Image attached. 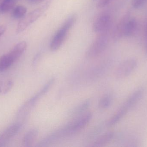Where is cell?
I'll return each instance as SVG.
<instances>
[{
    "label": "cell",
    "instance_id": "5bb4252c",
    "mask_svg": "<svg viewBox=\"0 0 147 147\" xmlns=\"http://www.w3.org/2000/svg\"><path fill=\"white\" fill-rule=\"evenodd\" d=\"M15 61L8 53L0 58V72H3L10 67Z\"/></svg>",
    "mask_w": 147,
    "mask_h": 147
},
{
    "label": "cell",
    "instance_id": "ba28073f",
    "mask_svg": "<svg viewBox=\"0 0 147 147\" xmlns=\"http://www.w3.org/2000/svg\"><path fill=\"white\" fill-rule=\"evenodd\" d=\"M137 28V20L135 18L130 16L124 24L122 33V38L132 36L136 32Z\"/></svg>",
    "mask_w": 147,
    "mask_h": 147
},
{
    "label": "cell",
    "instance_id": "7402d4cb",
    "mask_svg": "<svg viewBox=\"0 0 147 147\" xmlns=\"http://www.w3.org/2000/svg\"><path fill=\"white\" fill-rule=\"evenodd\" d=\"M6 30V27L4 26H0V37L5 33Z\"/></svg>",
    "mask_w": 147,
    "mask_h": 147
},
{
    "label": "cell",
    "instance_id": "5b68a950",
    "mask_svg": "<svg viewBox=\"0 0 147 147\" xmlns=\"http://www.w3.org/2000/svg\"><path fill=\"white\" fill-rule=\"evenodd\" d=\"M138 62L134 58L127 60L121 63L115 72L116 77L118 79L127 77L135 70L137 67Z\"/></svg>",
    "mask_w": 147,
    "mask_h": 147
},
{
    "label": "cell",
    "instance_id": "30bf717a",
    "mask_svg": "<svg viewBox=\"0 0 147 147\" xmlns=\"http://www.w3.org/2000/svg\"><path fill=\"white\" fill-rule=\"evenodd\" d=\"M27 47V44L25 41H21L16 44L8 53L15 61L18 59L25 52Z\"/></svg>",
    "mask_w": 147,
    "mask_h": 147
},
{
    "label": "cell",
    "instance_id": "2e32d148",
    "mask_svg": "<svg viewBox=\"0 0 147 147\" xmlns=\"http://www.w3.org/2000/svg\"><path fill=\"white\" fill-rule=\"evenodd\" d=\"M16 0H3L0 4V12L5 13L12 9L16 2Z\"/></svg>",
    "mask_w": 147,
    "mask_h": 147
},
{
    "label": "cell",
    "instance_id": "3957f363",
    "mask_svg": "<svg viewBox=\"0 0 147 147\" xmlns=\"http://www.w3.org/2000/svg\"><path fill=\"white\" fill-rule=\"evenodd\" d=\"M112 18L109 13L102 12L99 15L94 21L92 26L93 31L97 33H107L110 29Z\"/></svg>",
    "mask_w": 147,
    "mask_h": 147
},
{
    "label": "cell",
    "instance_id": "484cf974",
    "mask_svg": "<svg viewBox=\"0 0 147 147\" xmlns=\"http://www.w3.org/2000/svg\"><path fill=\"white\" fill-rule=\"evenodd\" d=\"M16 1H17V0H16Z\"/></svg>",
    "mask_w": 147,
    "mask_h": 147
},
{
    "label": "cell",
    "instance_id": "e0dca14e",
    "mask_svg": "<svg viewBox=\"0 0 147 147\" xmlns=\"http://www.w3.org/2000/svg\"><path fill=\"white\" fill-rule=\"evenodd\" d=\"M113 98L111 95H106L104 96L100 99L98 103V106L102 109L107 108L111 105Z\"/></svg>",
    "mask_w": 147,
    "mask_h": 147
},
{
    "label": "cell",
    "instance_id": "d4e9b609",
    "mask_svg": "<svg viewBox=\"0 0 147 147\" xmlns=\"http://www.w3.org/2000/svg\"><path fill=\"white\" fill-rule=\"evenodd\" d=\"M92 1H96V0H92Z\"/></svg>",
    "mask_w": 147,
    "mask_h": 147
},
{
    "label": "cell",
    "instance_id": "8fae6325",
    "mask_svg": "<svg viewBox=\"0 0 147 147\" xmlns=\"http://www.w3.org/2000/svg\"><path fill=\"white\" fill-rule=\"evenodd\" d=\"M38 130L33 129L29 130L25 135L23 139V144L26 147H31L32 146L38 137Z\"/></svg>",
    "mask_w": 147,
    "mask_h": 147
},
{
    "label": "cell",
    "instance_id": "ffe728a7",
    "mask_svg": "<svg viewBox=\"0 0 147 147\" xmlns=\"http://www.w3.org/2000/svg\"><path fill=\"white\" fill-rule=\"evenodd\" d=\"M147 0H132L131 4L135 9L140 8L145 4Z\"/></svg>",
    "mask_w": 147,
    "mask_h": 147
},
{
    "label": "cell",
    "instance_id": "277c9868",
    "mask_svg": "<svg viewBox=\"0 0 147 147\" xmlns=\"http://www.w3.org/2000/svg\"><path fill=\"white\" fill-rule=\"evenodd\" d=\"M71 28L64 22L62 26L54 35L50 44V49L52 51H56L62 46L67 37V35Z\"/></svg>",
    "mask_w": 147,
    "mask_h": 147
},
{
    "label": "cell",
    "instance_id": "52a82bcc",
    "mask_svg": "<svg viewBox=\"0 0 147 147\" xmlns=\"http://www.w3.org/2000/svg\"><path fill=\"white\" fill-rule=\"evenodd\" d=\"M21 126V123H16L7 128L0 135V147L5 146L6 143L9 140L12 139L18 133Z\"/></svg>",
    "mask_w": 147,
    "mask_h": 147
},
{
    "label": "cell",
    "instance_id": "cb8c5ba5",
    "mask_svg": "<svg viewBox=\"0 0 147 147\" xmlns=\"http://www.w3.org/2000/svg\"><path fill=\"white\" fill-rule=\"evenodd\" d=\"M146 47L147 48V24L146 29Z\"/></svg>",
    "mask_w": 147,
    "mask_h": 147
},
{
    "label": "cell",
    "instance_id": "44dd1931",
    "mask_svg": "<svg viewBox=\"0 0 147 147\" xmlns=\"http://www.w3.org/2000/svg\"><path fill=\"white\" fill-rule=\"evenodd\" d=\"M112 0H98L97 3V7L98 8H102L109 4Z\"/></svg>",
    "mask_w": 147,
    "mask_h": 147
},
{
    "label": "cell",
    "instance_id": "7c38bea8",
    "mask_svg": "<svg viewBox=\"0 0 147 147\" xmlns=\"http://www.w3.org/2000/svg\"><path fill=\"white\" fill-rule=\"evenodd\" d=\"M115 134L112 132H108L97 139L92 144L93 147H101L109 142L114 138Z\"/></svg>",
    "mask_w": 147,
    "mask_h": 147
},
{
    "label": "cell",
    "instance_id": "7a4b0ae2",
    "mask_svg": "<svg viewBox=\"0 0 147 147\" xmlns=\"http://www.w3.org/2000/svg\"><path fill=\"white\" fill-rule=\"evenodd\" d=\"M109 42L108 32L99 34L86 51V57L94 58L100 55L105 50Z\"/></svg>",
    "mask_w": 147,
    "mask_h": 147
},
{
    "label": "cell",
    "instance_id": "4fadbf2b",
    "mask_svg": "<svg viewBox=\"0 0 147 147\" xmlns=\"http://www.w3.org/2000/svg\"><path fill=\"white\" fill-rule=\"evenodd\" d=\"M90 100H86L74 108L70 113V115L75 117L81 115L88 109L90 105Z\"/></svg>",
    "mask_w": 147,
    "mask_h": 147
},
{
    "label": "cell",
    "instance_id": "ac0fdd59",
    "mask_svg": "<svg viewBox=\"0 0 147 147\" xmlns=\"http://www.w3.org/2000/svg\"><path fill=\"white\" fill-rule=\"evenodd\" d=\"M54 81H55L54 78L51 79L44 85V87L40 90V91L38 92L41 97L45 95L49 90L50 88L51 87L53 83H54Z\"/></svg>",
    "mask_w": 147,
    "mask_h": 147
},
{
    "label": "cell",
    "instance_id": "603a6c76",
    "mask_svg": "<svg viewBox=\"0 0 147 147\" xmlns=\"http://www.w3.org/2000/svg\"><path fill=\"white\" fill-rule=\"evenodd\" d=\"M31 3H34V4H38L40 3L43 2L44 0H28Z\"/></svg>",
    "mask_w": 147,
    "mask_h": 147
},
{
    "label": "cell",
    "instance_id": "9c48e42d",
    "mask_svg": "<svg viewBox=\"0 0 147 147\" xmlns=\"http://www.w3.org/2000/svg\"><path fill=\"white\" fill-rule=\"evenodd\" d=\"M144 93L145 89L144 88H140L136 90L128 98L123 104V106L129 111V110L133 108L142 98Z\"/></svg>",
    "mask_w": 147,
    "mask_h": 147
},
{
    "label": "cell",
    "instance_id": "d6986e66",
    "mask_svg": "<svg viewBox=\"0 0 147 147\" xmlns=\"http://www.w3.org/2000/svg\"><path fill=\"white\" fill-rule=\"evenodd\" d=\"M13 85L11 81H9L6 83L0 82V93H6L9 90Z\"/></svg>",
    "mask_w": 147,
    "mask_h": 147
},
{
    "label": "cell",
    "instance_id": "8992f818",
    "mask_svg": "<svg viewBox=\"0 0 147 147\" xmlns=\"http://www.w3.org/2000/svg\"><path fill=\"white\" fill-rule=\"evenodd\" d=\"M92 117V113L87 112L69 123V126L72 134L84 129L90 122Z\"/></svg>",
    "mask_w": 147,
    "mask_h": 147
},
{
    "label": "cell",
    "instance_id": "6da1fadb",
    "mask_svg": "<svg viewBox=\"0 0 147 147\" xmlns=\"http://www.w3.org/2000/svg\"><path fill=\"white\" fill-rule=\"evenodd\" d=\"M51 1L52 0H48L41 7L34 9L22 17L17 25L16 28L17 33L25 31L31 24L40 18L48 9L51 3Z\"/></svg>",
    "mask_w": 147,
    "mask_h": 147
},
{
    "label": "cell",
    "instance_id": "9a60e30c",
    "mask_svg": "<svg viewBox=\"0 0 147 147\" xmlns=\"http://www.w3.org/2000/svg\"><path fill=\"white\" fill-rule=\"evenodd\" d=\"M27 9V8L22 5H18L13 9L12 16L16 19H22L26 15Z\"/></svg>",
    "mask_w": 147,
    "mask_h": 147
}]
</instances>
